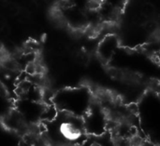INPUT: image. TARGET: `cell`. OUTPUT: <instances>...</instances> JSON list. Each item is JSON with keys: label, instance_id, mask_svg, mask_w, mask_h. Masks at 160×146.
I'll list each match as a JSON object with an SVG mask.
<instances>
[{"label": "cell", "instance_id": "cell-4", "mask_svg": "<svg viewBox=\"0 0 160 146\" xmlns=\"http://www.w3.org/2000/svg\"><path fill=\"white\" fill-rule=\"evenodd\" d=\"M155 12H156V8H155V7H154L152 4H150V3L144 4V5L142 6V11H141V13H142L145 18H147V19L151 18V17L155 14Z\"/></svg>", "mask_w": 160, "mask_h": 146}, {"label": "cell", "instance_id": "cell-5", "mask_svg": "<svg viewBox=\"0 0 160 146\" xmlns=\"http://www.w3.org/2000/svg\"><path fill=\"white\" fill-rule=\"evenodd\" d=\"M103 1H105L108 4L112 5V7H114L120 12L125 8L126 5L128 3V0H103Z\"/></svg>", "mask_w": 160, "mask_h": 146}, {"label": "cell", "instance_id": "cell-2", "mask_svg": "<svg viewBox=\"0 0 160 146\" xmlns=\"http://www.w3.org/2000/svg\"><path fill=\"white\" fill-rule=\"evenodd\" d=\"M119 46L118 39L113 34L107 35L98 46V54L104 62L110 61Z\"/></svg>", "mask_w": 160, "mask_h": 146}, {"label": "cell", "instance_id": "cell-1", "mask_svg": "<svg viewBox=\"0 0 160 146\" xmlns=\"http://www.w3.org/2000/svg\"><path fill=\"white\" fill-rule=\"evenodd\" d=\"M84 119V130L92 135L101 136L106 131L108 121L100 107L90 106Z\"/></svg>", "mask_w": 160, "mask_h": 146}, {"label": "cell", "instance_id": "cell-3", "mask_svg": "<svg viewBox=\"0 0 160 146\" xmlns=\"http://www.w3.org/2000/svg\"><path fill=\"white\" fill-rule=\"evenodd\" d=\"M56 117H57V110L55 109L54 105L51 104V105L45 106L40 119L47 123H51V122L54 121Z\"/></svg>", "mask_w": 160, "mask_h": 146}]
</instances>
